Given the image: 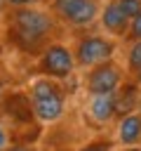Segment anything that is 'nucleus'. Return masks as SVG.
Returning <instances> with one entry per match:
<instances>
[{
    "label": "nucleus",
    "instance_id": "nucleus-1",
    "mask_svg": "<svg viewBox=\"0 0 141 151\" xmlns=\"http://www.w3.org/2000/svg\"><path fill=\"white\" fill-rule=\"evenodd\" d=\"M56 19L49 9L28 5V7H12L7 14V35L14 47L21 52L40 54L49 42H54Z\"/></svg>",
    "mask_w": 141,
    "mask_h": 151
},
{
    "label": "nucleus",
    "instance_id": "nucleus-2",
    "mask_svg": "<svg viewBox=\"0 0 141 151\" xmlns=\"http://www.w3.org/2000/svg\"><path fill=\"white\" fill-rule=\"evenodd\" d=\"M26 99L31 104L33 116L45 125L61 120L63 113H66V104H68L66 90L61 87V80H54V78H47V76H38V78L31 80Z\"/></svg>",
    "mask_w": 141,
    "mask_h": 151
},
{
    "label": "nucleus",
    "instance_id": "nucleus-3",
    "mask_svg": "<svg viewBox=\"0 0 141 151\" xmlns=\"http://www.w3.org/2000/svg\"><path fill=\"white\" fill-rule=\"evenodd\" d=\"M115 52H118V40L110 35H103V33H85L73 45L78 68H82V71H89V68L113 59Z\"/></svg>",
    "mask_w": 141,
    "mask_h": 151
},
{
    "label": "nucleus",
    "instance_id": "nucleus-4",
    "mask_svg": "<svg viewBox=\"0 0 141 151\" xmlns=\"http://www.w3.org/2000/svg\"><path fill=\"white\" fill-rule=\"evenodd\" d=\"M101 7V0H49L47 9L68 28H87L99 21Z\"/></svg>",
    "mask_w": 141,
    "mask_h": 151
},
{
    "label": "nucleus",
    "instance_id": "nucleus-5",
    "mask_svg": "<svg viewBox=\"0 0 141 151\" xmlns=\"http://www.w3.org/2000/svg\"><path fill=\"white\" fill-rule=\"evenodd\" d=\"M35 68H38L40 76H47V78H54V80H68L73 76V71L78 68L73 47H68L66 42H59V40L49 42L38 54Z\"/></svg>",
    "mask_w": 141,
    "mask_h": 151
},
{
    "label": "nucleus",
    "instance_id": "nucleus-6",
    "mask_svg": "<svg viewBox=\"0 0 141 151\" xmlns=\"http://www.w3.org/2000/svg\"><path fill=\"white\" fill-rule=\"evenodd\" d=\"M127 78V68L115 61V59H108L89 71H85V80H82V87L87 94H106V92H115Z\"/></svg>",
    "mask_w": 141,
    "mask_h": 151
},
{
    "label": "nucleus",
    "instance_id": "nucleus-7",
    "mask_svg": "<svg viewBox=\"0 0 141 151\" xmlns=\"http://www.w3.org/2000/svg\"><path fill=\"white\" fill-rule=\"evenodd\" d=\"M85 111H87V118H89L94 125H99V127L110 125V123L118 118L115 92H106V94H87Z\"/></svg>",
    "mask_w": 141,
    "mask_h": 151
},
{
    "label": "nucleus",
    "instance_id": "nucleus-8",
    "mask_svg": "<svg viewBox=\"0 0 141 151\" xmlns=\"http://www.w3.org/2000/svg\"><path fill=\"white\" fill-rule=\"evenodd\" d=\"M129 17L120 9V5L115 2V0H106L103 2V7H101V14H99V24H101V28L110 35V38H122L125 40V35H127V31H129Z\"/></svg>",
    "mask_w": 141,
    "mask_h": 151
},
{
    "label": "nucleus",
    "instance_id": "nucleus-9",
    "mask_svg": "<svg viewBox=\"0 0 141 151\" xmlns=\"http://www.w3.org/2000/svg\"><path fill=\"white\" fill-rule=\"evenodd\" d=\"M118 146H139L141 144V111L127 113L115 123V139Z\"/></svg>",
    "mask_w": 141,
    "mask_h": 151
},
{
    "label": "nucleus",
    "instance_id": "nucleus-10",
    "mask_svg": "<svg viewBox=\"0 0 141 151\" xmlns=\"http://www.w3.org/2000/svg\"><path fill=\"white\" fill-rule=\"evenodd\" d=\"M139 97H141V85L136 80H132L129 76L125 78V83L115 90V104H118V118L139 111Z\"/></svg>",
    "mask_w": 141,
    "mask_h": 151
},
{
    "label": "nucleus",
    "instance_id": "nucleus-11",
    "mask_svg": "<svg viewBox=\"0 0 141 151\" xmlns=\"http://www.w3.org/2000/svg\"><path fill=\"white\" fill-rule=\"evenodd\" d=\"M125 68H127V76H132V73H136V71L141 68V40H136V42H127Z\"/></svg>",
    "mask_w": 141,
    "mask_h": 151
},
{
    "label": "nucleus",
    "instance_id": "nucleus-12",
    "mask_svg": "<svg viewBox=\"0 0 141 151\" xmlns=\"http://www.w3.org/2000/svg\"><path fill=\"white\" fill-rule=\"evenodd\" d=\"M113 149H115V146H113L110 139H92V142L82 144V146L75 149V151H113Z\"/></svg>",
    "mask_w": 141,
    "mask_h": 151
},
{
    "label": "nucleus",
    "instance_id": "nucleus-13",
    "mask_svg": "<svg viewBox=\"0 0 141 151\" xmlns=\"http://www.w3.org/2000/svg\"><path fill=\"white\" fill-rule=\"evenodd\" d=\"M115 2L120 5V9H122L129 19H134V17L141 14V0H115Z\"/></svg>",
    "mask_w": 141,
    "mask_h": 151
},
{
    "label": "nucleus",
    "instance_id": "nucleus-14",
    "mask_svg": "<svg viewBox=\"0 0 141 151\" xmlns=\"http://www.w3.org/2000/svg\"><path fill=\"white\" fill-rule=\"evenodd\" d=\"M136 40H141V14L129 21V31L125 35V42H136Z\"/></svg>",
    "mask_w": 141,
    "mask_h": 151
},
{
    "label": "nucleus",
    "instance_id": "nucleus-15",
    "mask_svg": "<svg viewBox=\"0 0 141 151\" xmlns=\"http://www.w3.org/2000/svg\"><path fill=\"white\" fill-rule=\"evenodd\" d=\"M9 144H12V142H9V132H7L5 123L0 120V151H5V149H7Z\"/></svg>",
    "mask_w": 141,
    "mask_h": 151
},
{
    "label": "nucleus",
    "instance_id": "nucleus-16",
    "mask_svg": "<svg viewBox=\"0 0 141 151\" xmlns=\"http://www.w3.org/2000/svg\"><path fill=\"white\" fill-rule=\"evenodd\" d=\"M5 151H40L35 144H9Z\"/></svg>",
    "mask_w": 141,
    "mask_h": 151
},
{
    "label": "nucleus",
    "instance_id": "nucleus-17",
    "mask_svg": "<svg viewBox=\"0 0 141 151\" xmlns=\"http://www.w3.org/2000/svg\"><path fill=\"white\" fill-rule=\"evenodd\" d=\"M2 2L9 7H28V5H35L38 0H2Z\"/></svg>",
    "mask_w": 141,
    "mask_h": 151
},
{
    "label": "nucleus",
    "instance_id": "nucleus-18",
    "mask_svg": "<svg viewBox=\"0 0 141 151\" xmlns=\"http://www.w3.org/2000/svg\"><path fill=\"white\" fill-rule=\"evenodd\" d=\"M113 151H141V146H115Z\"/></svg>",
    "mask_w": 141,
    "mask_h": 151
},
{
    "label": "nucleus",
    "instance_id": "nucleus-19",
    "mask_svg": "<svg viewBox=\"0 0 141 151\" xmlns=\"http://www.w3.org/2000/svg\"><path fill=\"white\" fill-rule=\"evenodd\" d=\"M129 78H132V80H136V83H139V85H141V68H139V71H136V73H132V76H129Z\"/></svg>",
    "mask_w": 141,
    "mask_h": 151
},
{
    "label": "nucleus",
    "instance_id": "nucleus-20",
    "mask_svg": "<svg viewBox=\"0 0 141 151\" xmlns=\"http://www.w3.org/2000/svg\"><path fill=\"white\" fill-rule=\"evenodd\" d=\"M139 111H141V97H139Z\"/></svg>",
    "mask_w": 141,
    "mask_h": 151
},
{
    "label": "nucleus",
    "instance_id": "nucleus-21",
    "mask_svg": "<svg viewBox=\"0 0 141 151\" xmlns=\"http://www.w3.org/2000/svg\"><path fill=\"white\" fill-rule=\"evenodd\" d=\"M139 146H141V144H139Z\"/></svg>",
    "mask_w": 141,
    "mask_h": 151
}]
</instances>
